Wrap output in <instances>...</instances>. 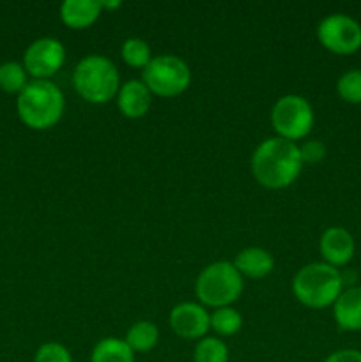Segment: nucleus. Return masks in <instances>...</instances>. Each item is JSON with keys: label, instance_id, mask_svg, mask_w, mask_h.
Wrapping results in <instances>:
<instances>
[{"label": "nucleus", "instance_id": "obj_22", "mask_svg": "<svg viewBox=\"0 0 361 362\" xmlns=\"http://www.w3.org/2000/svg\"><path fill=\"white\" fill-rule=\"evenodd\" d=\"M340 99L349 105H361V69H349L336 81Z\"/></svg>", "mask_w": 361, "mask_h": 362}, {"label": "nucleus", "instance_id": "obj_13", "mask_svg": "<svg viewBox=\"0 0 361 362\" xmlns=\"http://www.w3.org/2000/svg\"><path fill=\"white\" fill-rule=\"evenodd\" d=\"M333 318L342 331H361V286H350L333 304Z\"/></svg>", "mask_w": 361, "mask_h": 362}, {"label": "nucleus", "instance_id": "obj_10", "mask_svg": "<svg viewBox=\"0 0 361 362\" xmlns=\"http://www.w3.org/2000/svg\"><path fill=\"white\" fill-rule=\"evenodd\" d=\"M168 324L173 334L183 339H202L211 329V313L200 303L176 304L168 315Z\"/></svg>", "mask_w": 361, "mask_h": 362}, {"label": "nucleus", "instance_id": "obj_26", "mask_svg": "<svg viewBox=\"0 0 361 362\" xmlns=\"http://www.w3.org/2000/svg\"><path fill=\"white\" fill-rule=\"evenodd\" d=\"M120 6H122V4H120L119 0H112V2H105V0H101L103 11H115V9H119Z\"/></svg>", "mask_w": 361, "mask_h": 362}, {"label": "nucleus", "instance_id": "obj_2", "mask_svg": "<svg viewBox=\"0 0 361 362\" xmlns=\"http://www.w3.org/2000/svg\"><path fill=\"white\" fill-rule=\"evenodd\" d=\"M21 122L35 131L55 127L66 112L64 92L50 80H32L16 101Z\"/></svg>", "mask_w": 361, "mask_h": 362}, {"label": "nucleus", "instance_id": "obj_8", "mask_svg": "<svg viewBox=\"0 0 361 362\" xmlns=\"http://www.w3.org/2000/svg\"><path fill=\"white\" fill-rule=\"evenodd\" d=\"M322 48L335 55H353L361 48V25L343 13H333L317 25Z\"/></svg>", "mask_w": 361, "mask_h": 362}, {"label": "nucleus", "instance_id": "obj_25", "mask_svg": "<svg viewBox=\"0 0 361 362\" xmlns=\"http://www.w3.org/2000/svg\"><path fill=\"white\" fill-rule=\"evenodd\" d=\"M324 362H361V350L342 349L329 354Z\"/></svg>", "mask_w": 361, "mask_h": 362}, {"label": "nucleus", "instance_id": "obj_23", "mask_svg": "<svg viewBox=\"0 0 361 362\" xmlns=\"http://www.w3.org/2000/svg\"><path fill=\"white\" fill-rule=\"evenodd\" d=\"M34 362H73V356L62 343H42L34 356Z\"/></svg>", "mask_w": 361, "mask_h": 362}, {"label": "nucleus", "instance_id": "obj_1", "mask_svg": "<svg viewBox=\"0 0 361 362\" xmlns=\"http://www.w3.org/2000/svg\"><path fill=\"white\" fill-rule=\"evenodd\" d=\"M303 166L299 145L280 136L260 141L251 156V175L265 189L292 186Z\"/></svg>", "mask_w": 361, "mask_h": 362}, {"label": "nucleus", "instance_id": "obj_20", "mask_svg": "<svg viewBox=\"0 0 361 362\" xmlns=\"http://www.w3.org/2000/svg\"><path fill=\"white\" fill-rule=\"evenodd\" d=\"M120 57H122V60L130 67L144 71L145 67L149 66V62L152 60V52L151 46H149L144 39L130 37L122 42Z\"/></svg>", "mask_w": 361, "mask_h": 362}, {"label": "nucleus", "instance_id": "obj_21", "mask_svg": "<svg viewBox=\"0 0 361 362\" xmlns=\"http://www.w3.org/2000/svg\"><path fill=\"white\" fill-rule=\"evenodd\" d=\"M28 85L27 71L23 64L20 62H6L0 64V88L9 94H21Z\"/></svg>", "mask_w": 361, "mask_h": 362}, {"label": "nucleus", "instance_id": "obj_11", "mask_svg": "<svg viewBox=\"0 0 361 362\" xmlns=\"http://www.w3.org/2000/svg\"><path fill=\"white\" fill-rule=\"evenodd\" d=\"M319 251L324 258V264L340 269L353 260L356 243L349 230L342 228V226H329L322 232L321 240H319Z\"/></svg>", "mask_w": 361, "mask_h": 362}, {"label": "nucleus", "instance_id": "obj_14", "mask_svg": "<svg viewBox=\"0 0 361 362\" xmlns=\"http://www.w3.org/2000/svg\"><path fill=\"white\" fill-rule=\"evenodd\" d=\"M101 13V0H64L60 4V20L73 30H84L94 25Z\"/></svg>", "mask_w": 361, "mask_h": 362}, {"label": "nucleus", "instance_id": "obj_7", "mask_svg": "<svg viewBox=\"0 0 361 362\" xmlns=\"http://www.w3.org/2000/svg\"><path fill=\"white\" fill-rule=\"evenodd\" d=\"M315 113L306 98L299 94L282 95L271 108V126L276 136L289 141H299L310 134Z\"/></svg>", "mask_w": 361, "mask_h": 362}, {"label": "nucleus", "instance_id": "obj_9", "mask_svg": "<svg viewBox=\"0 0 361 362\" xmlns=\"http://www.w3.org/2000/svg\"><path fill=\"white\" fill-rule=\"evenodd\" d=\"M66 62V48L55 37H39L28 45L23 67L34 80H48L59 73Z\"/></svg>", "mask_w": 361, "mask_h": 362}, {"label": "nucleus", "instance_id": "obj_3", "mask_svg": "<svg viewBox=\"0 0 361 362\" xmlns=\"http://www.w3.org/2000/svg\"><path fill=\"white\" fill-rule=\"evenodd\" d=\"M343 292V274L340 269L324 262H314L296 272L292 279V293L303 306L310 310H324L335 304Z\"/></svg>", "mask_w": 361, "mask_h": 362}, {"label": "nucleus", "instance_id": "obj_18", "mask_svg": "<svg viewBox=\"0 0 361 362\" xmlns=\"http://www.w3.org/2000/svg\"><path fill=\"white\" fill-rule=\"evenodd\" d=\"M243 327V317L237 310L232 306L218 308L212 310L211 313V329L222 338H229V336L237 334Z\"/></svg>", "mask_w": 361, "mask_h": 362}, {"label": "nucleus", "instance_id": "obj_17", "mask_svg": "<svg viewBox=\"0 0 361 362\" xmlns=\"http://www.w3.org/2000/svg\"><path fill=\"white\" fill-rule=\"evenodd\" d=\"M91 362H134V354L120 338H103L91 352Z\"/></svg>", "mask_w": 361, "mask_h": 362}, {"label": "nucleus", "instance_id": "obj_6", "mask_svg": "<svg viewBox=\"0 0 361 362\" xmlns=\"http://www.w3.org/2000/svg\"><path fill=\"white\" fill-rule=\"evenodd\" d=\"M142 81L152 95L172 99L184 94L191 85V69L176 55L152 57L149 66L142 71Z\"/></svg>", "mask_w": 361, "mask_h": 362}, {"label": "nucleus", "instance_id": "obj_12", "mask_svg": "<svg viewBox=\"0 0 361 362\" xmlns=\"http://www.w3.org/2000/svg\"><path fill=\"white\" fill-rule=\"evenodd\" d=\"M152 98L154 95L151 94V90H149L144 81L127 80L126 83L120 85L119 92H117V110L126 119H142L151 110Z\"/></svg>", "mask_w": 361, "mask_h": 362}, {"label": "nucleus", "instance_id": "obj_24", "mask_svg": "<svg viewBox=\"0 0 361 362\" xmlns=\"http://www.w3.org/2000/svg\"><path fill=\"white\" fill-rule=\"evenodd\" d=\"M299 152L304 165H317V163H321L324 159L326 147L319 140H310L299 145Z\"/></svg>", "mask_w": 361, "mask_h": 362}, {"label": "nucleus", "instance_id": "obj_15", "mask_svg": "<svg viewBox=\"0 0 361 362\" xmlns=\"http://www.w3.org/2000/svg\"><path fill=\"white\" fill-rule=\"evenodd\" d=\"M234 267L243 278L262 279L275 271V258L264 247H244L234 258Z\"/></svg>", "mask_w": 361, "mask_h": 362}, {"label": "nucleus", "instance_id": "obj_5", "mask_svg": "<svg viewBox=\"0 0 361 362\" xmlns=\"http://www.w3.org/2000/svg\"><path fill=\"white\" fill-rule=\"evenodd\" d=\"M244 288L243 276L232 262H214L202 269L195 283L198 303L205 308H227L236 303Z\"/></svg>", "mask_w": 361, "mask_h": 362}, {"label": "nucleus", "instance_id": "obj_16", "mask_svg": "<svg viewBox=\"0 0 361 362\" xmlns=\"http://www.w3.org/2000/svg\"><path fill=\"white\" fill-rule=\"evenodd\" d=\"M126 345L133 350V354H147L156 349L159 341V329L156 327L154 322L140 320L134 322L126 332L124 338Z\"/></svg>", "mask_w": 361, "mask_h": 362}, {"label": "nucleus", "instance_id": "obj_4", "mask_svg": "<svg viewBox=\"0 0 361 362\" xmlns=\"http://www.w3.org/2000/svg\"><path fill=\"white\" fill-rule=\"evenodd\" d=\"M120 85L119 69L105 55L84 57L73 69L74 90L91 105H106L115 99Z\"/></svg>", "mask_w": 361, "mask_h": 362}, {"label": "nucleus", "instance_id": "obj_19", "mask_svg": "<svg viewBox=\"0 0 361 362\" xmlns=\"http://www.w3.org/2000/svg\"><path fill=\"white\" fill-rule=\"evenodd\" d=\"M193 362H229V346L216 336H205L195 345Z\"/></svg>", "mask_w": 361, "mask_h": 362}]
</instances>
